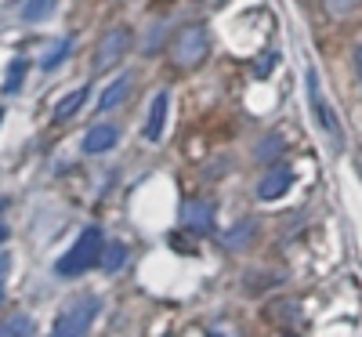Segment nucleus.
<instances>
[{"mask_svg": "<svg viewBox=\"0 0 362 337\" xmlns=\"http://www.w3.org/2000/svg\"><path fill=\"white\" fill-rule=\"evenodd\" d=\"M25 69H29V62H25V58H15V62L8 66V80H4V95H15V91L22 87V80H25Z\"/></svg>", "mask_w": 362, "mask_h": 337, "instance_id": "2eb2a0df", "label": "nucleus"}, {"mask_svg": "<svg viewBox=\"0 0 362 337\" xmlns=\"http://www.w3.org/2000/svg\"><path fill=\"white\" fill-rule=\"evenodd\" d=\"M210 51V37H206V29L203 25H189V29H181L177 40H174V62L181 69H192L199 66L203 58Z\"/></svg>", "mask_w": 362, "mask_h": 337, "instance_id": "20e7f679", "label": "nucleus"}, {"mask_svg": "<svg viewBox=\"0 0 362 337\" xmlns=\"http://www.w3.org/2000/svg\"><path fill=\"white\" fill-rule=\"evenodd\" d=\"M308 98H312V113H315V120H319V127L326 131V138H329V145H334L337 152L344 149V131H341V120H337V113L329 109V102H326V95H322V87H319V76L308 69Z\"/></svg>", "mask_w": 362, "mask_h": 337, "instance_id": "7ed1b4c3", "label": "nucleus"}, {"mask_svg": "<svg viewBox=\"0 0 362 337\" xmlns=\"http://www.w3.org/2000/svg\"><path fill=\"white\" fill-rule=\"evenodd\" d=\"M279 149H283V138H279V135H268V138L257 145V156H261L264 164H272V156H279Z\"/></svg>", "mask_w": 362, "mask_h": 337, "instance_id": "a211bd4d", "label": "nucleus"}, {"mask_svg": "<svg viewBox=\"0 0 362 337\" xmlns=\"http://www.w3.org/2000/svg\"><path fill=\"white\" fill-rule=\"evenodd\" d=\"M124 258H127V247L124 243H105V251H102V272H116L119 265H124Z\"/></svg>", "mask_w": 362, "mask_h": 337, "instance_id": "ddd939ff", "label": "nucleus"}, {"mask_svg": "<svg viewBox=\"0 0 362 337\" xmlns=\"http://www.w3.org/2000/svg\"><path fill=\"white\" fill-rule=\"evenodd\" d=\"M322 4H326L329 15H348V11L358 4V0H322Z\"/></svg>", "mask_w": 362, "mask_h": 337, "instance_id": "412c9836", "label": "nucleus"}, {"mask_svg": "<svg viewBox=\"0 0 362 337\" xmlns=\"http://www.w3.org/2000/svg\"><path fill=\"white\" fill-rule=\"evenodd\" d=\"M0 120H4V113H0Z\"/></svg>", "mask_w": 362, "mask_h": 337, "instance_id": "b1692460", "label": "nucleus"}, {"mask_svg": "<svg viewBox=\"0 0 362 337\" xmlns=\"http://www.w3.org/2000/svg\"><path fill=\"white\" fill-rule=\"evenodd\" d=\"M257 232V222H243V225H235L228 236H225V247H232V251H239V247H243V243L250 239Z\"/></svg>", "mask_w": 362, "mask_h": 337, "instance_id": "dca6fc26", "label": "nucleus"}, {"mask_svg": "<svg viewBox=\"0 0 362 337\" xmlns=\"http://www.w3.org/2000/svg\"><path fill=\"white\" fill-rule=\"evenodd\" d=\"M54 4H58V0H25V4H22V22H40L44 15L54 11Z\"/></svg>", "mask_w": 362, "mask_h": 337, "instance_id": "4468645a", "label": "nucleus"}, {"mask_svg": "<svg viewBox=\"0 0 362 337\" xmlns=\"http://www.w3.org/2000/svg\"><path fill=\"white\" fill-rule=\"evenodd\" d=\"M33 319H29V316H11V319H4V323H0V337H33Z\"/></svg>", "mask_w": 362, "mask_h": 337, "instance_id": "f8f14e48", "label": "nucleus"}, {"mask_svg": "<svg viewBox=\"0 0 362 337\" xmlns=\"http://www.w3.org/2000/svg\"><path fill=\"white\" fill-rule=\"evenodd\" d=\"M119 142V131L112 124H95L83 135V152H109Z\"/></svg>", "mask_w": 362, "mask_h": 337, "instance_id": "1a4fd4ad", "label": "nucleus"}, {"mask_svg": "<svg viewBox=\"0 0 362 337\" xmlns=\"http://www.w3.org/2000/svg\"><path fill=\"white\" fill-rule=\"evenodd\" d=\"M351 58H355V73H358V80H362V44L355 47V55H351Z\"/></svg>", "mask_w": 362, "mask_h": 337, "instance_id": "5701e85b", "label": "nucleus"}, {"mask_svg": "<svg viewBox=\"0 0 362 337\" xmlns=\"http://www.w3.org/2000/svg\"><path fill=\"white\" fill-rule=\"evenodd\" d=\"M276 62H279V51H268L264 58H257V66H254V76H261V80H264V76H268V69L276 66Z\"/></svg>", "mask_w": 362, "mask_h": 337, "instance_id": "6ab92c4d", "label": "nucleus"}, {"mask_svg": "<svg viewBox=\"0 0 362 337\" xmlns=\"http://www.w3.org/2000/svg\"><path fill=\"white\" fill-rule=\"evenodd\" d=\"M127 47H131V29H124V25L109 29L105 40H102V47H98V55H95V66H98V69H112L119 58H124Z\"/></svg>", "mask_w": 362, "mask_h": 337, "instance_id": "39448f33", "label": "nucleus"}, {"mask_svg": "<svg viewBox=\"0 0 362 337\" xmlns=\"http://www.w3.org/2000/svg\"><path fill=\"white\" fill-rule=\"evenodd\" d=\"M8 272H11V254L0 251V301H4V287H8Z\"/></svg>", "mask_w": 362, "mask_h": 337, "instance_id": "4be33fe9", "label": "nucleus"}, {"mask_svg": "<svg viewBox=\"0 0 362 337\" xmlns=\"http://www.w3.org/2000/svg\"><path fill=\"white\" fill-rule=\"evenodd\" d=\"M131 95V76H119V80H112L105 91H102V98H98V113H109V109H116L119 102H124Z\"/></svg>", "mask_w": 362, "mask_h": 337, "instance_id": "9d476101", "label": "nucleus"}, {"mask_svg": "<svg viewBox=\"0 0 362 337\" xmlns=\"http://www.w3.org/2000/svg\"><path fill=\"white\" fill-rule=\"evenodd\" d=\"M87 95H90V87H76V91H69V95L58 102V109H54V120H58V124H62V120H73V116L83 109Z\"/></svg>", "mask_w": 362, "mask_h": 337, "instance_id": "9b49d317", "label": "nucleus"}, {"mask_svg": "<svg viewBox=\"0 0 362 337\" xmlns=\"http://www.w3.org/2000/svg\"><path fill=\"white\" fill-rule=\"evenodd\" d=\"M98 309H102V297H83V301L69 304V309L58 316V323L47 337H83L90 330V323H95Z\"/></svg>", "mask_w": 362, "mask_h": 337, "instance_id": "f03ea898", "label": "nucleus"}, {"mask_svg": "<svg viewBox=\"0 0 362 337\" xmlns=\"http://www.w3.org/2000/svg\"><path fill=\"white\" fill-rule=\"evenodd\" d=\"M69 47H73V37H66V40H54V47H51V51L40 58V66H44V69H54V66H58V62H62V58L69 55Z\"/></svg>", "mask_w": 362, "mask_h": 337, "instance_id": "f3484780", "label": "nucleus"}, {"mask_svg": "<svg viewBox=\"0 0 362 337\" xmlns=\"http://www.w3.org/2000/svg\"><path fill=\"white\" fill-rule=\"evenodd\" d=\"M102 251H105L102 229H83L80 239L73 243V251H69L66 258H58L54 272L62 275V280H73V275H80V272H87V268H95V265L102 261Z\"/></svg>", "mask_w": 362, "mask_h": 337, "instance_id": "f257e3e1", "label": "nucleus"}, {"mask_svg": "<svg viewBox=\"0 0 362 337\" xmlns=\"http://www.w3.org/2000/svg\"><path fill=\"white\" fill-rule=\"evenodd\" d=\"M181 222H185L189 229H196V232H206L210 222H214V203L210 200H189L185 207H181Z\"/></svg>", "mask_w": 362, "mask_h": 337, "instance_id": "423d86ee", "label": "nucleus"}, {"mask_svg": "<svg viewBox=\"0 0 362 337\" xmlns=\"http://www.w3.org/2000/svg\"><path fill=\"white\" fill-rule=\"evenodd\" d=\"M290 185H293V171H290V167H276V171L264 174V181L257 185V196H261V200H279Z\"/></svg>", "mask_w": 362, "mask_h": 337, "instance_id": "6e6552de", "label": "nucleus"}, {"mask_svg": "<svg viewBox=\"0 0 362 337\" xmlns=\"http://www.w3.org/2000/svg\"><path fill=\"white\" fill-rule=\"evenodd\" d=\"M167 105H170V95H167V91H160V95L153 98V109H148V120H145V142H160L163 138Z\"/></svg>", "mask_w": 362, "mask_h": 337, "instance_id": "0eeeda50", "label": "nucleus"}, {"mask_svg": "<svg viewBox=\"0 0 362 337\" xmlns=\"http://www.w3.org/2000/svg\"><path fill=\"white\" fill-rule=\"evenodd\" d=\"M163 37H167V29H163V25H153V33H148V40L141 44V51H145V55H153V51L160 47V40H163Z\"/></svg>", "mask_w": 362, "mask_h": 337, "instance_id": "aec40b11", "label": "nucleus"}]
</instances>
